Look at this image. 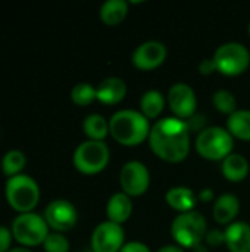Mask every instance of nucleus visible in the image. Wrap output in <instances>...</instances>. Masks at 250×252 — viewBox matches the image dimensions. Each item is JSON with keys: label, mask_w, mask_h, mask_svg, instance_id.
<instances>
[{"label": "nucleus", "mask_w": 250, "mask_h": 252, "mask_svg": "<svg viewBox=\"0 0 250 252\" xmlns=\"http://www.w3.org/2000/svg\"><path fill=\"white\" fill-rule=\"evenodd\" d=\"M168 105L180 120H189L194 115L197 99L194 90L186 83H175L168 92Z\"/></svg>", "instance_id": "f8f14e48"}, {"label": "nucleus", "mask_w": 250, "mask_h": 252, "mask_svg": "<svg viewBox=\"0 0 250 252\" xmlns=\"http://www.w3.org/2000/svg\"><path fill=\"white\" fill-rule=\"evenodd\" d=\"M249 34H250V22H249Z\"/></svg>", "instance_id": "f704fd0d"}, {"label": "nucleus", "mask_w": 250, "mask_h": 252, "mask_svg": "<svg viewBox=\"0 0 250 252\" xmlns=\"http://www.w3.org/2000/svg\"><path fill=\"white\" fill-rule=\"evenodd\" d=\"M111 154L109 148L102 140H85L77 146L72 161L83 174H97L106 168Z\"/></svg>", "instance_id": "0eeeda50"}, {"label": "nucleus", "mask_w": 250, "mask_h": 252, "mask_svg": "<svg viewBox=\"0 0 250 252\" xmlns=\"http://www.w3.org/2000/svg\"><path fill=\"white\" fill-rule=\"evenodd\" d=\"M96 90H97V100H100L105 105H116L124 99L127 93V86L124 80L118 77H108L100 81Z\"/></svg>", "instance_id": "4468645a"}, {"label": "nucleus", "mask_w": 250, "mask_h": 252, "mask_svg": "<svg viewBox=\"0 0 250 252\" xmlns=\"http://www.w3.org/2000/svg\"><path fill=\"white\" fill-rule=\"evenodd\" d=\"M71 99L75 105L85 106L97 99V90L88 83H78L71 90Z\"/></svg>", "instance_id": "393cba45"}, {"label": "nucleus", "mask_w": 250, "mask_h": 252, "mask_svg": "<svg viewBox=\"0 0 250 252\" xmlns=\"http://www.w3.org/2000/svg\"><path fill=\"white\" fill-rule=\"evenodd\" d=\"M212 102L215 105V108L224 114H233L237 111V100L234 97V94L225 89L217 90L212 96Z\"/></svg>", "instance_id": "a878e982"}, {"label": "nucleus", "mask_w": 250, "mask_h": 252, "mask_svg": "<svg viewBox=\"0 0 250 252\" xmlns=\"http://www.w3.org/2000/svg\"><path fill=\"white\" fill-rule=\"evenodd\" d=\"M199 69H200L202 74H211L212 71H217V69H215V63H214L212 59H205V61H202V63L199 65Z\"/></svg>", "instance_id": "7c9ffc66"}, {"label": "nucleus", "mask_w": 250, "mask_h": 252, "mask_svg": "<svg viewBox=\"0 0 250 252\" xmlns=\"http://www.w3.org/2000/svg\"><path fill=\"white\" fill-rule=\"evenodd\" d=\"M225 233V244L231 252H250V226L245 221L231 223Z\"/></svg>", "instance_id": "2eb2a0df"}, {"label": "nucleus", "mask_w": 250, "mask_h": 252, "mask_svg": "<svg viewBox=\"0 0 250 252\" xmlns=\"http://www.w3.org/2000/svg\"><path fill=\"white\" fill-rule=\"evenodd\" d=\"M44 220L57 233L71 230L78 220L77 208L66 199H55L44 210Z\"/></svg>", "instance_id": "1a4fd4ad"}, {"label": "nucleus", "mask_w": 250, "mask_h": 252, "mask_svg": "<svg viewBox=\"0 0 250 252\" xmlns=\"http://www.w3.org/2000/svg\"><path fill=\"white\" fill-rule=\"evenodd\" d=\"M215 69L224 75H239L248 69L250 63V53L248 47L237 41L221 44L212 58Z\"/></svg>", "instance_id": "6e6552de"}, {"label": "nucleus", "mask_w": 250, "mask_h": 252, "mask_svg": "<svg viewBox=\"0 0 250 252\" xmlns=\"http://www.w3.org/2000/svg\"><path fill=\"white\" fill-rule=\"evenodd\" d=\"M133 213V202L130 196L124 192H118L111 196L106 205V214L109 221H113L116 224H121L130 219Z\"/></svg>", "instance_id": "dca6fc26"}, {"label": "nucleus", "mask_w": 250, "mask_h": 252, "mask_svg": "<svg viewBox=\"0 0 250 252\" xmlns=\"http://www.w3.org/2000/svg\"><path fill=\"white\" fill-rule=\"evenodd\" d=\"M149 143L152 151L168 162L183 161L190 151V130L184 120L167 117L150 128Z\"/></svg>", "instance_id": "f257e3e1"}, {"label": "nucleus", "mask_w": 250, "mask_h": 252, "mask_svg": "<svg viewBox=\"0 0 250 252\" xmlns=\"http://www.w3.org/2000/svg\"><path fill=\"white\" fill-rule=\"evenodd\" d=\"M88 252H93V251H88Z\"/></svg>", "instance_id": "c9c22d12"}, {"label": "nucleus", "mask_w": 250, "mask_h": 252, "mask_svg": "<svg viewBox=\"0 0 250 252\" xmlns=\"http://www.w3.org/2000/svg\"><path fill=\"white\" fill-rule=\"evenodd\" d=\"M167 46L156 40H149L141 43L133 53V65L141 71H150L158 68L167 59Z\"/></svg>", "instance_id": "ddd939ff"}, {"label": "nucleus", "mask_w": 250, "mask_h": 252, "mask_svg": "<svg viewBox=\"0 0 250 252\" xmlns=\"http://www.w3.org/2000/svg\"><path fill=\"white\" fill-rule=\"evenodd\" d=\"M171 233L180 247L196 248L206 235V220L194 210L181 213L174 219Z\"/></svg>", "instance_id": "39448f33"}, {"label": "nucleus", "mask_w": 250, "mask_h": 252, "mask_svg": "<svg viewBox=\"0 0 250 252\" xmlns=\"http://www.w3.org/2000/svg\"><path fill=\"white\" fill-rule=\"evenodd\" d=\"M211 195H212V192L209 190V189H206L205 192H202V199H205V201H209V198H211Z\"/></svg>", "instance_id": "473e14b6"}, {"label": "nucleus", "mask_w": 250, "mask_h": 252, "mask_svg": "<svg viewBox=\"0 0 250 252\" xmlns=\"http://www.w3.org/2000/svg\"><path fill=\"white\" fill-rule=\"evenodd\" d=\"M83 130L88 140H102L109 133V123L100 114H90L83 121Z\"/></svg>", "instance_id": "4be33fe9"}, {"label": "nucleus", "mask_w": 250, "mask_h": 252, "mask_svg": "<svg viewBox=\"0 0 250 252\" xmlns=\"http://www.w3.org/2000/svg\"><path fill=\"white\" fill-rule=\"evenodd\" d=\"M227 130L233 137L250 140V111L237 109L227 120Z\"/></svg>", "instance_id": "aec40b11"}, {"label": "nucleus", "mask_w": 250, "mask_h": 252, "mask_svg": "<svg viewBox=\"0 0 250 252\" xmlns=\"http://www.w3.org/2000/svg\"><path fill=\"white\" fill-rule=\"evenodd\" d=\"M43 248L46 252H68L69 251V241L57 232L49 233L46 238Z\"/></svg>", "instance_id": "bb28decb"}, {"label": "nucleus", "mask_w": 250, "mask_h": 252, "mask_svg": "<svg viewBox=\"0 0 250 252\" xmlns=\"http://www.w3.org/2000/svg\"><path fill=\"white\" fill-rule=\"evenodd\" d=\"M124 247V229L113 221L100 223L91 235L93 252H119Z\"/></svg>", "instance_id": "9b49d317"}, {"label": "nucleus", "mask_w": 250, "mask_h": 252, "mask_svg": "<svg viewBox=\"0 0 250 252\" xmlns=\"http://www.w3.org/2000/svg\"><path fill=\"white\" fill-rule=\"evenodd\" d=\"M9 252H32L31 250H28V248H12Z\"/></svg>", "instance_id": "72a5a7b5"}, {"label": "nucleus", "mask_w": 250, "mask_h": 252, "mask_svg": "<svg viewBox=\"0 0 250 252\" xmlns=\"http://www.w3.org/2000/svg\"><path fill=\"white\" fill-rule=\"evenodd\" d=\"M233 146L234 140L231 133L218 126L206 127L196 139V149L206 159H225L233 154Z\"/></svg>", "instance_id": "423d86ee"}, {"label": "nucleus", "mask_w": 250, "mask_h": 252, "mask_svg": "<svg viewBox=\"0 0 250 252\" xmlns=\"http://www.w3.org/2000/svg\"><path fill=\"white\" fill-rule=\"evenodd\" d=\"M239 210H240L239 198L233 193H224L214 204V219L220 224H227L236 219Z\"/></svg>", "instance_id": "f3484780"}, {"label": "nucleus", "mask_w": 250, "mask_h": 252, "mask_svg": "<svg viewBox=\"0 0 250 252\" xmlns=\"http://www.w3.org/2000/svg\"><path fill=\"white\" fill-rule=\"evenodd\" d=\"M119 182L121 188L124 189V193H127L128 196H140L149 188L150 174L143 162L130 161L122 167Z\"/></svg>", "instance_id": "9d476101"}, {"label": "nucleus", "mask_w": 250, "mask_h": 252, "mask_svg": "<svg viewBox=\"0 0 250 252\" xmlns=\"http://www.w3.org/2000/svg\"><path fill=\"white\" fill-rule=\"evenodd\" d=\"M165 201L174 210H177L180 213H187V211H193V208L196 205V195L190 188L175 186L167 192Z\"/></svg>", "instance_id": "a211bd4d"}, {"label": "nucleus", "mask_w": 250, "mask_h": 252, "mask_svg": "<svg viewBox=\"0 0 250 252\" xmlns=\"http://www.w3.org/2000/svg\"><path fill=\"white\" fill-rule=\"evenodd\" d=\"M205 123H206L205 115H196V114L193 117H190L189 120H186V124L190 131H203L206 128Z\"/></svg>", "instance_id": "c85d7f7f"}, {"label": "nucleus", "mask_w": 250, "mask_h": 252, "mask_svg": "<svg viewBox=\"0 0 250 252\" xmlns=\"http://www.w3.org/2000/svg\"><path fill=\"white\" fill-rule=\"evenodd\" d=\"M165 106V97L159 90H147L140 99V109L146 118H156Z\"/></svg>", "instance_id": "5701e85b"}, {"label": "nucleus", "mask_w": 250, "mask_h": 252, "mask_svg": "<svg viewBox=\"0 0 250 252\" xmlns=\"http://www.w3.org/2000/svg\"><path fill=\"white\" fill-rule=\"evenodd\" d=\"M12 239H13V235H12L10 229L0 226V252H9L12 250L10 248Z\"/></svg>", "instance_id": "cd10ccee"}, {"label": "nucleus", "mask_w": 250, "mask_h": 252, "mask_svg": "<svg viewBox=\"0 0 250 252\" xmlns=\"http://www.w3.org/2000/svg\"><path fill=\"white\" fill-rule=\"evenodd\" d=\"M249 173V162L240 154H230L222 161V174L230 182H242Z\"/></svg>", "instance_id": "6ab92c4d"}, {"label": "nucleus", "mask_w": 250, "mask_h": 252, "mask_svg": "<svg viewBox=\"0 0 250 252\" xmlns=\"http://www.w3.org/2000/svg\"><path fill=\"white\" fill-rule=\"evenodd\" d=\"M150 128L149 118L133 109L118 111L109 120V133L116 142L125 146L140 145L146 137H149Z\"/></svg>", "instance_id": "f03ea898"}, {"label": "nucleus", "mask_w": 250, "mask_h": 252, "mask_svg": "<svg viewBox=\"0 0 250 252\" xmlns=\"http://www.w3.org/2000/svg\"><path fill=\"white\" fill-rule=\"evenodd\" d=\"M156 252H184L180 245H165L162 248H159Z\"/></svg>", "instance_id": "2f4dec72"}, {"label": "nucleus", "mask_w": 250, "mask_h": 252, "mask_svg": "<svg viewBox=\"0 0 250 252\" xmlns=\"http://www.w3.org/2000/svg\"><path fill=\"white\" fill-rule=\"evenodd\" d=\"M4 196L10 208L19 214L32 213L40 201V188L32 177L18 174L6 180Z\"/></svg>", "instance_id": "7ed1b4c3"}, {"label": "nucleus", "mask_w": 250, "mask_h": 252, "mask_svg": "<svg viewBox=\"0 0 250 252\" xmlns=\"http://www.w3.org/2000/svg\"><path fill=\"white\" fill-rule=\"evenodd\" d=\"M128 12L125 0H108L100 7V18L106 25H118L124 21Z\"/></svg>", "instance_id": "412c9836"}, {"label": "nucleus", "mask_w": 250, "mask_h": 252, "mask_svg": "<svg viewBox=\"0 0 250 252\" xmlns=\"http://www.w3.org/2000/svg\"><path fill=\"white\" fill-rule=\"evenodd\" d=\"M119 252H150V250L147 248V245L141 242H128L121 248Z\"/></svg>", "instance_id": "c756f323"}, {"label": "nucleus", "mask_w": 250, "mask_h": 252, "mask_svg": "<svg viewBox=\"0 0 250 252\" xmlns=\"http://www.w3.org/2000/svg\"><path fill=\"white\" fill-rule=\"evenodd\" d=\"M25 164H27V158L24 152L19 149H12L7 151L1 158V171L7 179H10L18 174H22L21 171L24 170Z\"/></svg>", "instance_id": "b1692460"}, {"label": "nucleus", "mask_w": 250, "mask_h": 252, "mask_svg": "<svg viewBox=\"0 0 250 252\" xmlns=\"http://www.w3.org/2000/svg\"><path fill=\"white\" fill-rule=\"evenodd\" d=\"M10 232L13 239L24 248L43 245L49 236V224L44 217L35 213L18 214L12 223Z\"/></svg>", "instance_id": "20e7f679"}]
</instances>
